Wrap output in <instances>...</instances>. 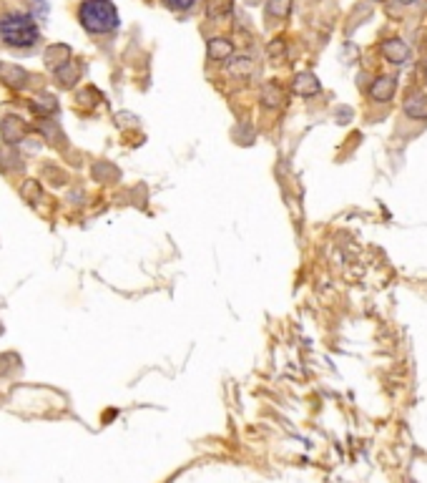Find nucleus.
<instances>
[{
	"label": "nucleus",
	"mask_w": 427,
	"mask_h": 483,
	"mask_svg": "<svg viewBox=\"0 0 427 483\" xmlns=\"http://www.w3.org/2000/svg\"><path fill=\"white\" fill-rule=\"evenodd\" d=\"M287 10H290V0H271L269 3L271 15H287Z\"/></svg>",
	"instance_id": "nucleus-16"
},
{
	"label": "nucleus",
	"mask_w": 427,
	"mask_h": 483,
	"mask_svg": "<svg viewBox=\"0 0 427 483\" xmlns=\"http://www.w3.org/2000/svg\"><path fill=\"white\" fill-rule=\"evenodd\" d=\"M0 35L10 48H31L38 43V26L28 13H6L0 18Z\"/></svg>",
	"instance_id": "nucleus-2"
},
{
	"label": "nucleus",
	"mask_w": 427,
	"mask_h": 483,
	"mask_svg": "<svg viewBox=\"0 0 427 483\" xmlns=\"http://www.w3.org/2000/svg\"><path fill=\"white\" fill-rule=\"evenodd\" d=\"M294 91L299 93V96H315V93L319 91V81H317V76H312V73H299L294 81Z\"/></svg>",
	"instance_id": "nucleus-5"
},
{
	"label": "nucleus",
	"mask_w": 427,
	"mask_h": 483,
	"mask_svg": "<svg viewBox=\"0 0 427 483\" xmlns=\"http://www.w3.org/2000/svg\"><path fill=\"white\" fill-rule=\"evenodd\" d=\"M239 63H231V73H242V71H249L251 68V63H249V58H237Z\"/></svg>",
	"instance_id": "nucleus-18"
},
{
	"label": "nucleus",
	"mask_w": 427,
	"mask_h": 483,
	"mask_svg": "<svg viewBox=\"0 0 427 483\" xmlns=\"http://www.w3.org/2000/svg\"><path fill=\"white\" fill-rule=\"evenodd\" d=\"M262 99H264V104H267V106H279V104H282V91H279L274 83H269V86L264 88Z\"/></svg>",
	"instance_id": "nucleus-12"
},
{
	"label": "nucleus",
	"mask_w": 427,
	"mask_h": 483,
	"mask_svg": "<svg viewBox=\"0 0 427 483\" xmlns=\"http://www.w3.org/2000/svg\"><path fill=\"white\" fill-rule=\"evenodd\" d=\"M46 58H48V63L51 66H63L66 63V58H68V48L66 46H53V48H48V54H46Z\"/></svg>",
	"instance_id": "nucleus-11"
},
{
	"label": "nucleus",
	"mask_w": 427,
	"mask_h": 483,
	"mask_svg": "<svg viewBox=\"0 0 427 483\" xmlns=\"http://www.w3.org/2000/svg\"><path fill=\"white\" fill-rule=\"evenodd\" d=\"M0 129H3V139H6L8 144H18V141L23 139V121L6 119Z\"/></svg>",
	"instance_id": "nucleus-7"
},
{
	"label": "nucleus",
	"mask_w": 427,
	"mask_h": 483,
	"mask_svg": "<svg viewBox=\"0 0 427 483\" xmlns=\"http://www.w3.org/2000/svg\"><path fill=\"white\" fill-rule=\"evenodd\" d=\"M400 3H405V6H410V3H417V0H400Z\"/></svg>",
	"instance_id": "nucleus-20"
},
{
	"label": "nucleus",
	"mask_w": 427,
	"mask_h": 483,
	"mask_svg": "<svg viewBox=\"0 0 427 483\" xmlns=\"http://www.w3.org/2000/svg\"><path fill=\"white\" fill-rule=\"evenodd\" d=\"M23 197H28L31 202H35V199L40 197V186L38 181H28L26 186H23Z\"/></svg>",
	"instance_id": "nucleus-17"
},
{
	"label": "nucleus",
	"mask_w": 427,
	"mask_h": 483,
	"mask_svg": "<svg viewBox=\"0 0 427 483\" xmlns=\"http://www.w3.org/2000/svg\"><path fill=\"white\" fill-rule=\"evenodd\" d=\"M8 370V365H6V358H0V375Z\"/></svg>",
	"instance_id": "nucleus-19"
},
{
	"label": "nucleus",
	"mask_w": 427,
	"mask_h": 483,
	"mask_svg": "<svg viewBox=\"0 0 427 483\" xmlns=\"http://www.w3.org/2000/svg\"><path fill=\"white\" fill-rule=\"evenodd\" d=\"M229 10H231V0H211L209 3V13L214 15V18L229 13Z\"/></svg>",
	"instance_id": "nucleus-14"
},
{
	"label": "nucleus",
	"mask_w": 427,
	"mask_h": 483,
	"mask_svg": "<svg viewBox=\"0 0 427 483\" xmlns=\"http://www.w3.org/2000/svg\"><path fill=\"white\" fill-rule=\"evenodd\" d=\"M169 10H176V13H181V10H189V8L196 6V0H161Z\"/></svg>",
	"instance_id": "nucleus-15"
},
{
	"label": "nucleus",
	"mask_w": 427,
	"mask_h": 483,
	"mask_svg": "<svg viewBox=\"0 0 427 483\" xmlns=\"http://www.w3.org/2000/svg\"><path fill=\"white\" fill-rule=\"evenodd\" d=\"M0 79L6 81L8 86L20 88V86H26L28 73L23 71V68H20V66H0Z\"/></svg>",
	"instance_id": "nucleus-4"
},
{
	"label": "nucleus",
	"mask_w": 427,
	"mask_h": 483,
	"mask_svg": "<svg viewBox=\"0 0 427 483\" xmlns=\"http://www.w3.org/2000/svg\"><path fill=\"white\" fill-rule=\"evenodd\" d=\"M15 161H18V154L13 152V149H10V146H6V149H0V166H6L8 172H10V169H15Z\"/></svg>",
	"instance_id": "nucleus-13"
},
{
	"label": "nucleus",
	"mask_w": 427,
	"mask_h": 483,
	"mask_svg": "<svg viewBox=\"0 0 427 483\" xmlns=\"http://www.w3.org/2000/svg\"><path fill=\"white\" fill-rule=\"evenodd\" d=\"M394 88H397L394 79H390V76H382L380 81H375V86H372V99H375V101H390L394 96Z\"/></svg>",
	"instance_id": "nucleus-6"
},
{
	"label": "nucleus",
	"mask_w": 427,
	"mask_h": 483,
	"mask_svg": "<svg viewBox=\"0 0 427 483\" xmlns=\"http://www.w3.org/2000/svg\"><path fill=\"white\" fill-rule=\"evenodd\" d=\"M206 51H209L211 60H224L231 56V43L224 38H214V40H209V48H206Z\"/></svg>",
	"instance_id": "nucleus-9"
},
{
	"label": "nucleus",
	"mask_w": 427,
	"mask_h": 483,
	"mask_svg": "<svg viewBox=\"0 0 427 483\" xmlns=\"http://www.w3.org/2000/svg\"><path fill=\"white\" fill-rule=\"evenodd\" d=\"M382 54L390 63H405L410 58V48L402 43V40H387L385 46H382Z\"/></svg>",
	"instance_id": "nucleus-3"
},
{
	"label": "nucleus",
	"mask_w": 427,
	"mask_h": 483,
	"mask_svg": "<svg viewBox=\"0 0 427 483\" xmlns=\"http://www.w3.org/2000/svg\"><path fill=\"white\" fill-rule=\"evenodd\" d=\"M58 81H60V86H66L71 88L76 81H78V66H73V63H63V66L58 68Z\"/></svg>",
	"instance_id": "nucleus-10"
},
{
	"label": "nucleus",
	"mask_w": 427,
	"mask_h": 483,
	"mask_svg": "<svg viewBox=\"0 0 427 483\" xmlns=\"http://www.w3.org/2000/svg\"><path fill=\"white\" fill-rule=\"evenodd\" d=\"M78 18L88 33H111L119 28V10L111 0H83L78 8Z\"/></svg>",
	"instance_id": "nucleus-1"
},
{
	"label": "nucleus",
	"mask_w": 427,
	"mask_h": 483,
	"mask_svg": "<svg viewBox=\"0 0 427 483\" xmlns=\"http://www.w3.org/2000/svg\"><path fill=\"white\" fill-rule=\"evenodd\" d=\"M405 111L410 119H427V96H412L405 101Z\"/></svg>",
	"instance_id": "nucleus-8"
}]
</instances>
